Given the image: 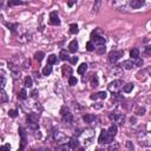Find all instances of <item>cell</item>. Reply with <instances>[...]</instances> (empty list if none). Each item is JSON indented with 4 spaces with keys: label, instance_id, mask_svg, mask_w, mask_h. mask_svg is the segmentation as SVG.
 Returning a JSON list of instances; mask_svg holds the SVG:
<instances>
[{
    "label": "cell",
    "instance_id": "obj_1",
    "mask_svg": "<svg viewBox=\"0 0 151 151\" xmlns=\"http://www.w3.org/2000/svg\"><path fill=\"white\" fill-rule=\"evenodd\" d=\"M113 140V137L110 136V134L108 132V130H102L100 131V135H99L98 142L100 144H109Z\"/></svg>",
    "mask_w": 151,
    "mask_h": 151
},
{
    "label": "cell",
    "instance_id": "obj_2",
    "mask_svg": "<svg viewBox=\"0 0 151 151\" xmlns=\"http://www.w3.org/2000/svg\"><path fill=\"white\" fill-rule=\"evenodd\" d=\"M123 54H124L123 51H111L109 53V61H110L111 64H115V63H117L119 59L122 58Z\"/></svg>",
    "mask_w": 151,
    "mask_h": 151
},
{
    "label": "cell",
    "instance_id": "obj_3",
    "mask_svg": "<svg viewBox=\"0 0 151 151\" xmlns=\"http://www.w3.org/2000/svg\"><path fill=\"white\" fill-rule=\"evenodd\" d=\"M122 84H123V83L120 80L112 81V83H110V85H109V90H110L113 95H115V93H119V91L123 89Z\"/></svg>",
    "mask_w": 151,
    "mask_h": 151
},
{
    "label": "cell",
    "instance_id": "obj_4",
    "mask_svg": "<svg viewBox=\"0 0 151 151\" xmlns=\"http://www.w3.org/2000/svg\"><path fill=\"white\" fill-rule=\"evenodd\" d=\"M61 113V116H63V122L64 123H67V124H70V123H72L73 120V116H72V113H70V111L67 110V108H63L60 111Z\"/></svg>",
    "mask_w": 151,
    "mask_h": 151
},
{
    "label": "cell",
    "instance_id": "obj_5",
    "mask_svg": "<svg viewBox=\"0 0 151 151\" xmlns=\"http://www.w3.org/2000/svg\"><path fill=\"white\" fill-rule=\"evenodd\" d=\"M91 40L96 44V45H98V46L99 45H105V43H106V39L100 37V35H97L96 32H92V34H91Z\"/></svg>",
    "mask_w": 151,
    "mask_h": 151
},
{
    "label": "cell",
    "instance_id": "obj_6",
    "mask_svg": "<svg viewBox=\"0 0 151 151\" xmlns=\"http://www.w3.org/2000/svg\"><path fill=\"white\" fill-rule=\"evenodd\" d=\"M124 115L123 113H118V112H112L110 115V119H112L113 122L116 123H119V124H123V122H124Z\"/></svg>",
    "mask_w": 151,
    "mask_h": 151
},
{
    "label": "cell",
    "instance_id": "obj_7",
    "mask_svg": "<svg viewBox=\"0 0 151 151\" xmlns=\"http://www.w3.org/2000/svg\"><path fill=\"white\" fill-rule=\"evenodd\" d=\"M18 131H19V135H20V138H21V145L19 148V150H23L25 148V145H26V132H25L23 126H19V130Z\"/></svg>",
    "mask_w": 151,
    "mask_h": 151
},
{
    "label": "cell",
    "instance_id": "obj_8",
    "mask_svg": "<svg viewBox=\"0 0 151 151\" xmlns=\"http://www.w3.org/2000/svg\"><path fill=\"white\" fill-rule=\"evenodd\" d=\"M50 23L52 25H54V26H59L60 25V19H59L57 12H51V14H50Z\"/></svg>",
    "mask_w": 151,
    "mask_h": 151
},
{
    "label": "cell",
    "instance_id": "obj_9",
    "mask_svg": "<svg viewBox=\"0 0 151 151\" xmlns=\"http://www.w3.org/2000/svg\"><path fill=\"white\" fill-rule=\"evenodd\" d=\"M90 98L92 99V100H96V99H98V98L105 99L106 98V92H105V91H100V92H98V93H92L90 96Z\"/></svg>",
    "mask_w": 151,
    "mask_h": 151
},
{
    "label": "cell",
    "instance_id": "obj_10",
    "mask_svg": "<svg viewBox=\"0 0 151 151\" xmlns=\"http://www.w3.org/2000/svg\"><path fill=\"white\" fill-rule=\"evenodd\" d=\"M78 50V41L77 40H72L70 44H69V51L71 53H76Z\"/></svg>",
    "mask_w": 151,
    "mask_h": 151
},
{
    "label": "cell",
    "instance_id": "obj_11",
    "mask_svg": "<svg viewBox=\"0 0 151 151\" xmlns=\"http://www.w3.org/2000/svg\"><path fill=\"white\" fill-rule=\"evenodd\" d=\"M144 3H145V0H132L131 1V7L132 8H139L144 5Z\"/></svg>",
    "mask_w": 151,
    "mask_h": 151
},
{
    "label": "cell",
    "instance_id": "obj_12",
    "mask_svg": "<svg viewBox=\"0 0 151 151\" xmlns=\"http://www.w3.org/2000/svg\"><path fill=\"white\" fill-rule=\"evenodd\" d=\"M83 119H84L85 123H92L95 119H96V116L95 115H91V113H85L83 116Z\"/></svg>",
    "mask_w": 151,
    "mask_h": 151
},
{
    "label": "cell",
    "instance_id": "obj_13",
    "mask_svg": "<svg viewBox=\"0 0 151 151\" xmlns=\"http://www.w3.org/2000/svg\"><path fill=\"white\" fill-rule=\"evenodd\" d=\"M39 116H37L35 113H29L27 116V123H38Z\"/></svg>",
    "mask_w": 151,
    "mask_h": 151
},
{
    "label": "cell",
    "instance_id": "obj_14",
    "mask_svg": "<svg viewBox=\"0 0 151 151\" xmlns=\"http://www.w3.org/2000/svg\"><path fill=\"white\" fill-rule=\"evenodd\" d=\"M57 63H58V58H57L55 54H51L47 57V64L53 65V64H57Z\"/></svg>",
    "mask_w": 151,
    "mask_h": 151
},
{
    "label": "cell",
    "instance_id": "obj_15",
    "mask_svg": "<svg viewBox=\"0 0 151 151\" xmlns=\"http://www.w3.org/2000/svg\"><path fill=\"white\" fill-rule=\"evenodd\" d=\"M61 70H63V76H64V77H66V76H67V77H71V73H72V69H71L70 66H66V65H64Z\"/></svg>",
    "mask_w": 151,
    "mask_h": 151
},
{
    "label": "cell",
    "instance_id": "obj_16",
    "mask_svg": "<svg viewBox=\"0 0 151 151\" xmlns=\"http://www.w3.org/2000/svg\"><path fill=\"white\" fill-rule=\"evenodd\" d=\"M8 69H11V71H12V74H13V77H14L15 79L18 78V77H20V73H19V70H17L14 66L12 64H10L8 63Z\"/></svg>",
    "mask_w": 151,
    "mask_h": 151
},
{
    "label": "cell",
    "instance_id": "obj_17",
    "mask_svg": "<svg viewBox=\"0 0 151 151\" xmlns=\"http://www.w3.org/2000/svg\"><path fill=\"white\" fill-rule=\"evenodd\" d=\"M122 66H124V69H126V70H131V69L135 66L134 60H132V59H131V60H125Z\"/></svg>",
    "mask_w": 151,
    "mask_h": 151
},
{
    "label": "cell",
    "instance_id": "obj_18",
    "mask_svg": "<svg viewBox=\"0 0 151 151\" xmlns=\"http://www.w3.org/2000/svg\"><path fill=\"white\" fill-rule=\"evenodd\" d=\"M108 132L110 134V136L115 137V136L117 135V125H116V124H112L110 128L108 129Z\"/></svg>",
    "mask_w": 151,
    "mask_h": 151
},
{
    "label": "cell",
    "instance_id": "obj_19",
    "mask_svg": "<svg viewBox=\"0 0 151 151\" xmlns=\"http://www.w3.org/2000/svg\"><path fill=\"white\" fill-rule=\"evenodd\" d=\"M69 145H70L71 149H76L79 146V140L77 139V138H72V139H70V142H69Z\"/></svg>",
    "mask_w": 151,
    "mask_h": 151
},
{
    "label": "cell",
    "instance_id": "obj_20",
    "mask_svg": "<svg viewBox=\"0 0 151 151\" xmlns=\"http://www.w3.org/2000/svg\"><path fill=\"white\" fill-rule=\"evenodd\" d=\"M86 70H87V64L83 63V64L79 65V67H78V70H77V72H78L79 74H84V73L86 72Z\"/></svg>",
    "mask_w": 151,
    "mask_h": 151
},
{
    "label": "cell",
    "instance_id": "obj_21",
    "mask_svg": "<svg viewBox=\"0 0 151 151\" xmlns=\"http://www.w3.org/2000/svg\"><path fill=\"white\" fill-rule=\"evenodd\" d=\"M130 57H131V59L138 58V57H139V50L138 49H132L130 51Z\"/></svg>",
    "mask_w": 151,
    "mask_h": 151
},
{
    "label": "cell",
    "instance_id": "obj_22",
    "mask_svg": "<svg viewBox=\"0 0 151 151\" xmlns=\"http://www.w3.org/2000/svg\"><path fill=\"white\" fill-rule=\"evenodd\" d=\"M51 72H52V66H51L50 64H47L46 66L43 69V74L44 76H50L51 74Z\"/></svg>",
    "mask_w": 151,
    "mask_h": 151
},
{
    "label": "cell",
    "instance_id": "obj_23",
    "mask_svg": "<svg viewBox=\"0 0 151 151\" xmlns=\"http://www.w3.org/2000/svg\"><path fill=\"white\" fill-rule=\"evenodd\" d=\"M78 32H79V29H78V25H77V24L70 25V33L71 34H77Z\"/></svg>",
    "mask_w": 151,
    "mask_h": 151
},
{
    "label": "cell",
    "instance_id": "obj_24",
    "mask_svg": "<svg viewBox=\"0 0 151 151\" xmlns=\"http://www.w3.org/2000/svg\"><path fill=\"white\" fill-rule=\"evenodd\" d=\"M59 57H60L61 60H69V59H70V57H69V53H67L65 50H61Z\"/></svg>",
    "mask_w": 151,
    "mask_h": 151
},
{
    "label": "cell",
    "instance_id": "obj_25",
    "mask_svg": "<svg viewBox=\"0 0 151 151\" xmlns=\"http://www.w3.org/2000/svg\"><path fill=\"white\" fill-rule=\"evenodd\" d=\"M100 4H102V0H95V5H93V8H92V12L93 13H97L100 7Z\"/></svg>",
    "mask_w": 151,
    "mask_h": 151
},
{
    "label": "cell",
    "instance_id": "obj_26",
    "mask_svg": "<svg viewBox=\"0 0 151 151\" xmlns=\"http://www.w3.org/2000/svg\"><path fill=\"white\" fill-rule=\"evenodd\" d=\"M18 98L23 99V100L27 98V92H26V90H25V89H23V90L19 91V93H18Z\"/></svg>",
    "mask_w": 151,
    "mask_h": 151
},
{
    "label": "cell",
    "instance_id": "obj_27",
    "mask_svg": "<svg viewBox=\"0 0 151 151\" xmlns=\"http://www.w3.org/2000/svg\"><path fill=\"white\" fill-rule=\"evenodd\" d=\"M91 86L93 87L98 86V77L96 74H92V77H91Z\"/></svg>",
    "mask_w": 151,
    "mask_h": 151
},
{
    "label": "cell",
    "instance_id": "obj_28",
    "mask_svg": "<svg viewBox=\"0 0 151 151\" xmlns=\"http://www.w3.org/2000/svg\"><path fill=\"white\" fill-rule=\"evenodd\" d=\"M132 89H134V84H132V83H129V84H126V85L123 86V90H124V92H126V93L131 92Z\"/></svg>",
    "mask_w": 151,
    "mask_h": 151
},
{
    "label": "cell",
    "instance_id": "obj_29",
    "mask_svg": "<svg viewBox=\"0 0 151 151\" xmlns=\"http://www.w3.org/2000/svg\"><path fill=\"white\" fill-rule=\"evenodd\" d=\"M86 50H87V51H90V52H92V51H95V50H96V47H95V45H93V41H92V40L87 41V44H86Z\"/></svg>",
    "mask_w": 151,
    "mask_h": 151
},
{
    "label": "cell",
    "instance_id": "obj_30",
    "mask_svg": "<svg viewBox=\"0 0 151 151\" xmlns=\"http://www.w3.org/2000/svg\"><path fill=\"white\" fill-rule=\"evenodd\" d=\"M77 83H78V79L76 78V77H73V76L69 77V85H71V86H74Z\"/></svg>",
    "mask_w": 151,
    "mask_h": 151
},
{
    "label": "cell",
    "instance_id": "obj_31",
    "mask_svg": "<svg viewBox=\"0 0 151 151\" xmlns=\"http://www.w3.org/2000/svg\"><path fill=\"white\" fill-rule=\"evenodd\" d=\"M34 57H35V59H37L38 61H41L44 59V57H45V53L44 52H37L34 54Z\"/></svg>",
    "mask_w": 151,
    "mask_h": 151
},
{
    "label": "cell",
    "instance_id": "obj_32",
    "mask_svg": "<svg viewBox=\"0 0 151 151\" xmlns=\"http://www.w3.org/2000/svg\"><path fill=\"white\" fill-rule=\"evenodd\" d=\"M53 137H54V139L57 140V142H59V140H61V138H64L65 136H64V135H61L59 131H55V132H54V136H53Z\"/></svg>",
    "mask_w": 151,
    "mask_h": 151
},
{
    "label": "cell",
    "instance_id": "obj_33",
    "mask_svg": "<svg viewBox=\"0 0 151 151\" xmlns=\"http://www.w3.org/2000/svg\"><path fill=\"white\" fill-rule=\"evenodd\" d=\"M134 60V64H135V66H142L143 65V59L142 58H135V59H132Z\"/></svg>",
    "mask_w": 151,
    "mask_h": 151
},
{
    "label": "cell",
    "instance_id": "obj_34",
    "mask_svg": "<svg viewBox=\"0 0 151 151\" xmlns=\"http://www.w3.org/2000/svg\"><path fill=\"white\" fill-rule=\"evenodd\" d=\"M25 86L26 87H31L32 86V78L27 76L26 78H25Z\"/></svg>",
    "mask_w": 151,
    "mask_h": 151
},
{
    "label": "cell",
    "instance_id": "obj_35",
    "mask_svg": "<svg viewBox=\"0 0 151 151\" xmlns=\"http://www.w3.org/2000/svg\"><path fill=\"white\" fill-rule=\"evenodd\" d=\"M1 103H6L7 102V95H6V92H5V90L4 89H1Z\"/></svg>",
    "mask_w": 151,
    "mask_h": 151
},
{
    "label": "cell",
    "instance_id": "obj_36",
    "mask_svg": "<svg viewBox=\"0 0 151 151\" xmlns=\"http://www.w3.org/2000/svg\"><path fill=\"white\" fill-rule=\"evenodd\" d=\"M29 124V128L33 129V130H38L39 129V124L38 123H27Z\"/></svg>",
    "mask_w": 151,
    "mask_h": 151
},
{
    "label": "cell",
    "instance_id": "obj_37",
    "mask_svg": "<svg viewBox=\"0 0 151 151\" xmlns=\"http://www.w3.org/2000/svg\"><path fill=\"white\" fill-rule=\"evenodd\" d=\"M96 51H97V53L102 54V53H104V52H105V46H104V45H99L98 49H96Z\"/></svg>",
    "mask_w": 151,
    "mask_h": 151
},
{
    "label": "cell",
    "instance_id": "obj_38",
    "mask_svg": "<svg viewBox=\"0 0 151 151\" xmlns=\"http://www.w3.org/2000/svg\"><path fill=\"white\" fill-rule=\"evenodd\" d=\"M8 116L12 117V118H15L18 116V111L17 110H10L8 111Z\"/></svg>",
    "mask_w": 151,
    "mask_h": 151
},
{
    "label": "cell",
    "instance_id": "obj_39",
    "mask_svg": "<svg viewBox=\"0 0 151 151\" xmlns=\"http://www.w3.org/2000/svg\"><path fill=\"white\" fill-rule=\"evenodd\" d=\"M136 113L138 115V116H142V115H144L145 113V108H138L136 111Z\"/></svg>",
    "mask_w": 151,
    "mask_h": 151
},
{
    "label": "cell",
    "instance_id": "obj_40",
    "mask_svg": "<svg viewBox=\"0 0 151 151\" xmlns=\"http://www.w3.org/2000/svg\"><path fill=\"white\" fill-rule=\"evenodd\" d=\"M69 60H70L71 64H77V63H78V57H72V58H70Z\"/></svg>",
    "mask_w": 151,
    "mask_h": 151
},
{
    "label": "cell",
    "instance_id": "obj_41",
    "mask_svg": "<svg viewBox=\"0 0 151 151\" xmlns=\"http://www.w3.org/2000/svg\"><path fill=\"white\" fill-rule=\"evenodd\" d=\"M70 148V145L66 146V145H61V146H57V150H67V149Z\"/></svg>",
    "mask_w": 151,
    "mask_h": 151
},
{
    "label": "cell",
    "instance_id": "obj_42",
    "mask_svg": "<svg viewBox=\"0 0 151 151\" xmlns=\"http://www.w3.org/2000/svg\"><path fill=\"white\" fill-rule=\"evenodd\" d=\"M5 83H6V80H5V77H4V74H3L1 76V89L5 87Z\"/></svg>",
    "mask_w": 151,
    "mask_h": 151
},
{
    "label": "cell",
    "instance_id": "obj_43",
    "mask_svg": "<svg viewBox=\"0 0 151 151\" xmlns=\"http://www.w3.org/2000/svg\"><path fill=\"white\" fill-rule=\"evenodd\" d=\"M149 53H151V46L145 47V54H149Z\"/></svg>",
    "mask_w": 151,
    "mask_h": 151
},
{
    "label": "cell",
    "instance_id": "obj_44",
    "mask_svg": "<svg viewBox=\"0 0 151 151\" xmlns=\"http://www.w3.org/2000/svg\"><path fill=\"white\" fill-rule=\"evenodd\" d=\"M17 1H19V0H11V4L13 5V4H14V3H17Z\"/></svg>",
    "mask_w": 151,
    "mask_h": 151
},
{
    "label": "cell",
    "instance_id": "obj_45",
    "mask_svg": "<svg viewBox=\"0 0 151 151\" xmlns=\"http://www.w3.org/2000/svg\"><path fill=\"white\" fill-rule=\"evenodd\" d=\"M73 5V3H72V1H69V6H70V7H71V6H72Z\"/></svg>",
    "mask_w": 151,
    "mask_h": 151
}]
</instances>
